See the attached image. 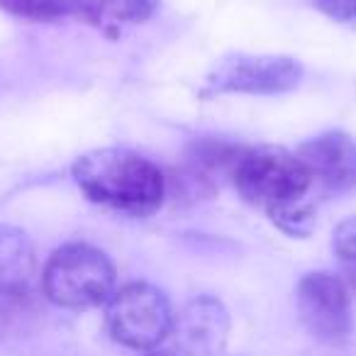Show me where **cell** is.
Returning a JSON list of instances; mask_svg holds the SVG:
<instances>
[{"mask_svg":"<svg viewBox=\"0 0 356 356\" xmlns=\"http://www.w3.org/2000/svg\"><path fill=\"white\" fill-rule=\"evenodd\" d=\"M161 0H69L71 13L93 25H134L159 10Z\"/></svg>","mask_w":356,"mask_h":356,"instance_id":"cell-10","label":"cell"},{"mask_svg":"<svg viewBox=\"0 0 356 356\" xmlns=\"http://www.w3.org/2000/svg\"><path fill=\"white\" fill-rule=\"evenodd\" d=\"M229 315L213 296H198L173 315L171 337L178 356H218L227 344Z\"/></svg>","mask_w":356,"mask_h":356,"instance_id":"cell-7","label":"cell"},{"mask_svg":"<svg viewBox=\"0 0 356 356\" xmlns=\"http://www.w3.org/2000/svg\"><path fill=\"white\" fill-rule=\"evenodd\" d=\"M300 322L322 344H344L354 330L351 317V291L339 273L315 271L298 283L296 293Z\"/></svg>","mask_w":356,"mask_h":356,"instance_id":"cell-5","label":"cell"},{"mask_svg":"<svg viewBox=\"0 0 356 356\" xmlns=\"http://www.w3.org/2000/svg\"><path fill=\"white\" fill-rule=\"evenodd\" d=\"M332 247L339 266V278L351 293H356V218H346L337 225Z\"/></svg>","mask_w":356,"mask_h":356,"instance_id":"cell-11","label":"cell"},{"mask_svg":"<svg viewBox=\"0 0 356 356\" xmlns=\"http://www.w3.org/2000/svg\"><path fill=\"white\" fill-rule=\"evenodd\" d=\"M234 188L254 208L264 210L281 229L307 234L315 210L307 203L315 178L296 152L283 147H244L232 166Z\"/></svg>","mask_w":356,"mask_h":356,"instance_id":"cell-1","label":"cell"},{"mask_svg":"<svg viewBox=\"0 0 356 356\" xmlns=\"http://www.w3.org/2000/svg\"><path fill=\"white\" fill-rule=\"evenodd\" d=\"M0 10L35 22H49L74 15L69 0H0Z\"/></svg>","mask_w":356,"mask_h":356,"instance_id":"cell-12","label":"cell"},{"mask_svg":"<svg viewBox=\"0 0 356 356\" xmlns=\"http://www.w3.org/2000/svg\"><path fill=\"white\" fill-rule=\"evenodd\" d=\"M144 356H178V354H173V351H149V354H144Z\"/></svg>","mask_w":356,"mask_h":356,"instance_id":"cell-14","label":"cell"},{"mask_svg":"<svg viewBox=\"0 0 356 356\" xmlns=\"http://www.w3.org/2000/svg\"><path fill=\"white\" fill-rule=\"evenodd\" d=\"M312 6L337 22L356 20V0H312Z\"/></svg>","mask_w":356,"mask_h":356,"instance_id":"cell-13","label":"cell"},{"mask_svg":"<svg viewBox=\"0 0 356 356\" xmlns=\"http://www.w3.org/2000/svg\"><path fill=\"white\" fill-rule=\"evenodd\" d=\"M35 247L22 229L0 225V296L22 291L35 276Z\"/></svg>","mask_w":356,"mask_h":356,"instance_id":"cell-9","label":"cell"},{"mask_svg":"<svg viewBox=\"0 0 356 356\" xmlns=\"http://www.w3.org/2000/svg\"><path fill=\"white\" fill-rule=\"evenodd\" d=\"M302 79V66L291 56L232 54L220 59L208 74L210 93L276 95L293 90Z\"/></svg>","mask_w":356,"mask_h":356,"instance_id":"cell-6","label":"cell"},{"mask_svg":"<svg viewBox=\"0 0 356 356\" xmlns=\"http://www.w3.org/2000/svg\"><path fill=\"white\" fill-rule=\"evenodd\" d=\"M71 176L88 200L132 218L156 213L166 195L161 168L132 149H93L76 159Z\"/></svg>","mask_w":356,"mask_h":356,"instance_id":"cell-2","label":"cell"},{"mask_svg":"<svg viewBox=\"0 0 356 356\" xmlns=\"http://www.w3.org/2000/svg\"><path fill=\"white\" fill-rule=\"evenodd\" d=\"M173 307L152 283H127L105 302V320L115 341L134 351H152L168 339Z\"/></svg>","mask_w":356,"mask_h":356,"instance_id":"cell-4","label":"cell"},{"mask_svg":"<svg viewBox=\"0 0 356 356\" xmlns=\"http://www.w3.org/2000/svg\"><path fill=\"white\" fill-rule=\"evenodd\" d=\"M298 159L322 188L346 193L356 191V139L341 129L317 134L298 147Z\"/></svg>","mask_w":356,"mask_h":356,"instance_id":"cell-8","label":"cell"},{"mask_svg":"<svg viewBox=\"0 0 356 356\" xmlns=\"http://www.w3.org/2000/svg\"><path fill=\"white\" fill-rule=\"evenodd\" d=\"M118 273L110 257L90 244H66L56 249L42 271L47 300L66 310H88L113 298Z\"/></svg>","mask_w":356,"mask_h":356,"instance_id":"cell-3","label":"cell"}]
</instances>
